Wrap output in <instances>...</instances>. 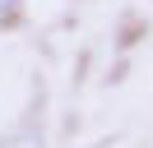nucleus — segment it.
<instances>
[{
    "mask_svg": "<svg viewBox=\"0 0 153 148\" xmlns=\"http://www.w3.org/2000/svg\"><path fill=\"white\" fill-rule=\"evenodd\" d=\"M42 107H47V92H42V83H37V88H33V107H28V116H23V125L10 134V148H47Z\"/></svg>",
    "mask_w": 153,
    "mask_h": 148,
    "instance_id": "f257e3e1",
    "label": "nucleus"
},
{
    "mask_svg": "<svg viewBox=\"0 0 153 148\" xmlns=\"http://www.w3.org/2000/svg\"><path fill=\"white\" fill-rule=\"evenodd\" d=\"M19 9H23V0H0V23H14Z\"/></svg>",
    "mask_w": 153,
    "mask_h": 148,
    "instance_id": "f03ea898",
    "label": "nucleus"
},
{
    "mask_svg": "<svg viewBox=\"0 0 153 148\" xmlns=\"http://www.w3.org/2000/svg\"><path fill=\"white\" fill-rule=\"evenodd\" d=\"M93 148H111V144H107V139H102V144H93Z\"/></svg>",
    "mask_w": 153,
    "mask_h": 148,
    "instance_id": "7ed1b4c3",
    "label": "nucleus"
}]
</instances>
